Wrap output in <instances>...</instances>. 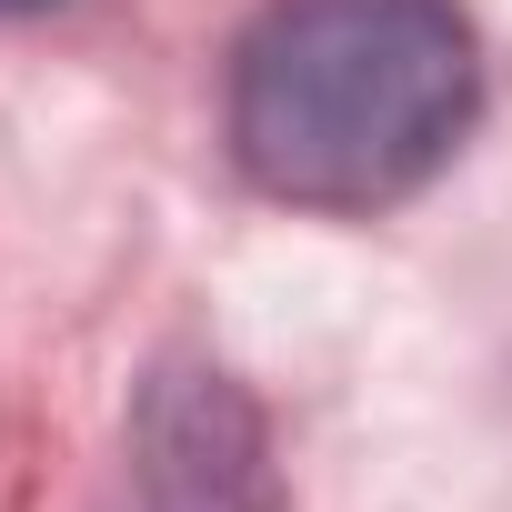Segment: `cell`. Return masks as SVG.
Here are the masks:
<instances>
[{"mask_svg":"<svg viewBox=\"0 0 512 512\" xmlns=\"http://www.w3.org/2000/svg\"><path fill=\"white\" fill-rule=\"evenodd\" d=\"M482 121V41L452 0H262L231 41V171L312 221H382Z\"/></svg>","mask_w":512,"mask_h":512,"instance_id":"obj_1","label":"cell"},{"mask_svg":"<svg viewBox=\"0 0 512 512\" xmlns=\"http://www.w3.org/2000/svg\"><path fill=\"white\" fill-rule=\"evenodd\" d=\"M101 512H282L262 402L201 352L151 362L141 392H131L121 472H111Z\"/></svg>","mask_w":512,"mask_h":512,"instance_id":"obj_2","label":"cell"},{"mask_svg":"<svg viewBox=\"0 0 512 512\" xmlns=\"http://www.w3.org/2000/svg\"><path fill=\"white\" fill-rule=\"evenodd\" d=\"M21 11H51V0H0V21H21Z\"/></svg>","mask_w":512,"mask_h":512,"instance_id":"obj_3","label":"cell"}]
</instances>
